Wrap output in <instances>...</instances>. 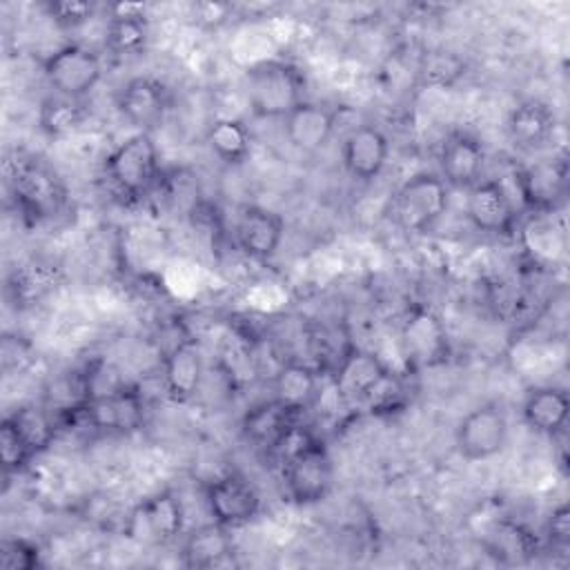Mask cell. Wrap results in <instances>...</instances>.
<instances>
[{"instance_id": "6da1fadb", "label": "cell", "mask_w": 570, "mask_h": 570, "mask_svg": "<svg viewBox=\"0 0 570 570\" xmlns=\"http://www.w3.org/2000/svg\"><path fill=\"white\" fill-rule=\"evenodd\" d=\"M336 394L372 412H392L403 403L401 379L374 354L350 345L343 358L332 370Z\"/></svg>"}, {"instance_id": "7a4b0ae2", "label": "cell", "mask_w": 570, "mask_h": 570, "mask_svg": "<svg viewBox=\"0 0 570 570\" xmlns=\"http://www.w3.org/2000/svg\"><path fill=\"white\" fill-rule=\"evenodd\" d=\"M243 87L247 105L258 118H285L305 100L303 73L285 60H261L247 67Z\"/></svg>"}, {"instance_id": "3957f363", "label": "cell", "mask_w": 570, "mask_h": 570, "mask_svg": "<svg viewBox=\"0 0 570 570\" xmlns=\"http://www.w3.org/2000/svg\"><path fill=\"white\" fill-rule=\"evenodd\" d=\"M105 176L125 198H142L160 180V156L151 134L136 131L118 142L105 158Z\"/></svg>"}, {"instance_id": "277c9868", "label": "cell", "mask_w": 570, "mask_h": 570, "mask_svg": "<svg viewBox=\"0 0 570 570\" xmlns=\"http://www.w3.org/2000/svg\"><path fill=\"white\" fill-rule=\"evenodd\" d=\"M9 189L18 214L38 225L56 216L67 203V187L60 176L40 160L22 158L9 171Z\"/></svg>"}, {"instance_id": "5b68a950", "label": "cell", "mask_w": 570, "mask_h": 570, "mask_svg": "<svg viewBox=\"0 0 570 570\" xmlns=\"http://www.w3.org/2000/svg\"><path fill=\"white\" fill-rule=\"evenodd\" d=\"M278 470L285 497L296 505H314L323 501L334 483L332 456L316 434L289 452L278 463Z\"/></svg>"}, {"instance_id": "8992f818", "label": "cell", "mask_w": 570, "mask_h": 570, "mask_svg": "<svg viewBox=\"0 0 570 570\" xmlns=\"http://www.w3.org/2000/svg\"><path fill=\"white\" fill-rule=\"evenodd\" d=\"M450 189L441 176L414 174L392 196V218L407 234L430 232L448 212Z\"/></svg>"}, {"instance_id": "52a82bcc", "label": "cell", "mask_w": 570, "mask_h": 570, "mask_svg": "<svg viewBox=\"0 0 570 570\" xmlns=\"http://www.w3.org/2000/svg\"><path fill=\"white\" fill-rule=\"evenodd\" d=\"M399 345L407 367L430 370L450 358V336L443 318L423 305H414L399 330Z\"/></svg>"}, {"instance_id": "ba28073f", "label": "cell", "mask_w": 570, "mask_h": 570, "mask_svg": "<svg viewBox=\"0 0 570 570\" xmlns=\"http://www.w3.org/2000/svg\"><path fill=\"white\" fill-rule=\"evenodd\" d=\"M42 73L56 94L82 100L100 82L102 62L96 51L71 42L45 58Z\"/></svg>"}, {"instance_id": "9c48e42d", "label": "cell", "mask_w": 570, "mask_h": 570, "mask_svg": "<svg viewBox=\"0 0 570 570\" xmlns=\"http://www.w3.org/2000/svg\"><path fill=\"white\" fill-rule=\"evenodd\" d=\"M508 416L497 403H481L470 410L454 430V445L465 461H488L508 443Z\"/></svg>"}, {"instance_id": "30bf717a", "label": "cell", "mask_w": 570, "mask_h": 570, "mask_svg": "<svg viewBox=\"0 0 570 570\" xmlns=\"http://www.w3.org/2000/svg\"><path fill=\"white\" fill-rule=\"evenodd\" d=\"M73 419H85L100 432L127 434L142 425L145 401L138 387L120 385L109 392H96Z\"/></svg>"}, {"instance_id": "8fae6325", "label": "cell", "mask_w": 570, "mask_h": 570, "mask_svg": "<svg viewBox=\"0 0 570 570\" xmlns=\"http://www.w3.org/2000/svg\"><path fill=\"white\" fill-rule=\"evenodd\" d=\"M183 503L171 492H158L142 499L127 519V534L147 546H165L183 532Z\"/></svg>"}, {"instance_id": "7c38bea8", "label": "cell", "mask_w": 570, "mask_h": 570, "mask_svg": "<svg viewBox=\"0 0 570 570\" xmlns=\"http://www.w3.org/2000/svg\"><path fill=\"white\" fill-rule=\"evenodd\" d=\"M205 503L212 519L229 530L249 523L261 512V492L243 474H223L205 485Z\"/></svg>"}, {"instance_id": "4fadbf2b", "label": "cell", "mask_w": 570, "mask_h": 570, "mask_svg": "<svg viewBox=\"0 0 570 570\" xmlns=\"http://www.w3.org/2000/svg\"><path fill=\"white\" fill-rule=\"evenodd\" d=\"M521 203L532 214H552L568 191V160L563 156L543 158L514 171Z\"/></svg>"}, {"instance_id": "5bb4252c", "label": "cell", "mask_w": 570, "mask_h": 570, "mask_svg": "<svg viewBox=\"0 0 570 570\" xmlns=\"http://www.w3.org/2000/svg\"><path fill=\"white\" fill-rule=\"evenodd\" d=\"M465 216L479 232L497 236H508L517 223L512 196L494 178H481L465 189Z\"/></svg>"}, {"instance_id": "9a60e30c", "label": "cell", "mask_w": 570, "mask_h": 570, "mask_svg": "<svg viewBox=\"0 0 570 570\" xmlns=\"http://www.w3.org/2000/svg\"><path fill=\"white\" fill-rule=\"evenodd\" d=\"M116 105L120 116L136 131L151 134L165 120L169 109V91L151 76H136L122 85Z\"/></svg>"}, {"instance_id": "2e32d148", "label": "cell", "mask_w": 570, "mask_h": 570, "mask_svg": "<svg viewBox=\"0 0 570 570\" xmlns=\"http://www.w3.org/2000/svg\"><path fill=\"white\" fill-rule=\"evenodd\" d=\"M238 249L254 261H269L285 236V220L274 209L247 205L240 209L234 227Z\"/></svg>"}, {"instance_id": "e0dca14e", "label": "cell", "mask_w": 570, "mask_h": 570, "mask_svg": "<svg viewBox=\"0 0 570 570\" xmlns=\"http://www.w3.org/2000/svg\"><path fill=\"white\" fill-rule=\"evenodd\" d=\"M165 394L174 403H187L194 399L205 379V356L194 338H183L163 358L160 370Z\"/></svg>"}, {"instance_id": "ac0fdd59", "label": "cell", "mask_w": 570, "mask_h": 570, "mask_svg": "<svg viewBox=\"0 0 570 570\" xmlns=\"http://www.w3.org/2000/svg\"><path fill=\"white\" fill-rule=\"evenodd\" d=\"M441 178L448 187L468 189L481 180L485 165V149L472 134L452 131L439 154Z\"/></svg>"}, {"instance_id": "d6986e66", "label": "cell", "mask_w": 570, "mask_h": 570, "mask_svg": "<svg viewBox=\"0 0 570 570\" xmlns=\"http://www.w3.org/2000/svg\"><path fill=\"white\" fill-rule=\"evenodd\" d=\"M390 156L387 136L374 125L354 127L341 145V160L345 171L356 180L376 178Z\"/></svg>"}, {"instance_id": "ffe728a7", "label": "cell", "mask_w": 570, "mask_h": 570, "mask_svg": "<svg viewBox=\"0 0 570 570\" xmlns=\"http://www.w3.org/2000/svg\"><path fill=\"white\" fill-rule=\"evenodd\" d=\"M287 142L301 154H316L323 149L336 127V114L318 102L303 100L283 118Z\"/></svg>"}, {"instance_id": "44dd1931", "label": "cell", "mask_w": 570, "mask_h": 570, "mask_svg": "<svg viewBox=\"0 0 570 570\" xmlns=\"http://www.w3.org/2000/svg\"><path fill=\"white\" fill-rule=\"evenodd\" d=\"M301 412L283 405L274 396L269 401L249 407L240 421V432L247 443L261 448L265 454L278 443V439L301 421Z\"/></svg>"}, {"instance_id": "7402d4cb", "label": "cell", "mask_w": 570, "mask_h": 570, "mask_svg": "<svg viewBox=\"0 0 570 570\" xmlns=\"http://www.w3.org/2000/svg\"><path fill=\"white\" fill-rule=\"evenodd\" d=\"M554 129H557L554 111L537 98L514 105L508 116V136L523 151H534L546 147L554 136Z\"/></svg>"}, {"instance_id": "603a6c76", "label": "cell", "mask_w": 570, "mask_h": 570, "mask_svg": "<svg viewBox=\"0 0 570 570\" xmlns=\"http://www.w3.org/2000/svg\"><path fill=\"white\" fill-rule=\"evenodd\" d=\"M105 27V47L114 56H136L145 51L149 24L142 4H111Z\"/></svg>"}, {"instance_id": "cb8c5ba5", "label": "cell", "mask_w": 570, "mask_h": 570, "mask_svg": "<svg viewBox=\"0 0 570 570\" xmlns=\"http://www.w3.org/2000/svg\"><path fill=\"white\" fill-rule=\"evenodd\" d=\"M272 390L276 401L303 414L316 403L321 394V370L307 363L287 361L276 370Z\"/></svg>"}, {"instance_id": "d4e9b609", "label": "cell", "mask_w": 570, "mask_h": 570, "mask_svg": "<svg viewBox=\"0 0 570 570\" xmlns=\"http://www.w3.org/2000/svg\"><path fill=\"white\" fill-rule=\"evenodd\" d=\"M568 412H570L568 394L554 385H541L530 390L521 405L523 423L532 432L546 434V436H554L566 428Z\"/></svg>"}, {"instance_id": "484cf974", "label": "cell", "mask_w": 570, "mask_h": 570, "mask_svg": "<svg viewBox=\"0 0 570 570\" xmlns=\"http://www.w3.org/2000/svg\"><path fill=\"white\" fill-rule=\"evenodd\" d=\"M234 554V539L229 528L212 521L191 530L180 548V559L187 568L223 566Z\"/></svg>"}, {"instance_id": "4316f807", "label": "cell", "mask_w": 570, "mask_h": 570, "mask_svg": "<svg viewBox=\"0 0 570 570\" xmlns=\"http://www.w3.org/2000/svg\"><path fill=\"white\" fill-rule=\"evenodd\" d=\"M483 548L488 550L490 557L503 563H519L525 561L537 550V539L519 521L501 517L488 525Z\"/></svg>"}, {"instance_id": "83f0119b", "label": "cell", "mask_w": 570, "mask_h": 570, "mask_svg": "<svg viewBox=\"0 0 570 570\" xmlns=\"http://www.w3.org/2000/svg\"><path fill=\"white\" fill-rule=\"evenodd\" d=\"M205 142L225 165H240L252 154V134L238 118H216L207 127Z\"/></svg>"}, {"instance_id": "f1b7e54d", "label": "cell", "mask_w": 570, "mask_h": 570, "mask_svg": "<svg viewBox=\"0 0 570 570\" xmlns=\"http://www.w3.org/2000/svg\"><path fill=\"white\" fill-rule=\"evenodd\" d=\"M7 419L13 423V428L24 439V443L31 448L33 454L51 445L58 432V421H60L47 403L20 405L11 414H7Z\"/></svg>"}, {"instance_id": "f546056e", "label": "cell", "mask_w": 570, "mask_h": 570, "mask_svg": "<svg viewBox=\"0 0 570 570\" xmlns=\"http://www.w3.org/2000/svg\"><path fill=\"white\" fill-rule=\"evenodd\" d=\"M87 118V107L82 100L51 94L40 100L38 127L49 138H62L76 131Z\"/></svg>"}, {"instance_id": "4dcf8cb0", "label": "cell", "mask_w": 570, "mask_h": 570, "mask_svg": "<svg viewBox=\"0 0 570 570\" xmlns=\"http://www.w3.org/2000/svg\"><path fill=\"white\" fill-rule=\"evenodd\" d=\"M160 178L163 180H158V187L163 189V198L171 209L185 212V214H191L194 209H198V203H200L198 176L187 174L185 169H178Z\"/></svg>"}, {"instance_id": "1f68e13d", "label": "cell", "mask_w": 570, "mask_h": 570, "mask_svg": "<svg viewBox=\"0 0 570 570\" xmlns=\"http://www.w3.org/2000/svg\"><path fill=\"white\" fill-rule=\"evenodd\" d=\"M419 76L425 85H436V87H450L463 76V60L445 49H434L425 51L421 58Z\"/></svg>"}, {"instance_id": "d6a6232c", "label": "cell", "mask_w": 570, "mask_h": 570, "mask_svg": "<svg viewBox=\"0 0 570 570\" xmlns=\"http://www.w3.org/2000/svg\"><path fill=\"white\" fill-rule=\"evenodd\" d=\"M0 456L4 474H18L36 456L7 416L0 425Z\"/></svg>"}, {"instance_id": "836d02e7", "label": "cell", "mask_w": 570, "mask_h": 570, "mask_svg": "<svg viewBox=\"0 0 570 570\" xmlns=\"http://www.w3.org/2000/svg\"><path fill=\"white\" fill-rule=\"evenodd\" d=\"M40 566V548L22 537L4 539L0 546L2 570H33Z\"/></svg>"}, {"instance_id": "e575fe53", "label": "cell", "mask_w": 570, "mask_h": 570, "mask_svg": "<svg viewBox=\"0 0 570 570\" xmlns=\"http://www.w3.org/2000/svg\"><path fill=\"white\" fill-rule=\"evenodd\" d=\"M47 16L51 22H56L62 29H76L89 22L96 13L94 2H80V0H51L45 4Z\"/></svg>"}, {"instance_id": "d590c367", "label": "cell", "mask_w": 570, "mask_h": 570, "mask_svg": "<svg viewBox=\"0 0 570 570\" xmlns=\"http://www.w3.org/2000/svg\"><path fill=\"white\" fill-rule=\"evenodd\" d=\"M189 11L198 27L218 29L220 24H225L232 18L234 7L227 2H196L189 7Z\"/></svg>"}, {"instance_id": "8d00e7d4", "label": "cell", "mask_w": 570, "mask_h": 570, "mask_svg": "<svg viewBox=\"0 0 570 570\" xmlns=\"http://www.w3.org/2000/svg\"><path fill=\"white\" fill-rule=\"evenodd\" d=\"M548 534L554 546L566 548L570 543V512L568 505L561 503L559 508L552 510L550 521H548Z\"/></svg>"}]
</instances>
